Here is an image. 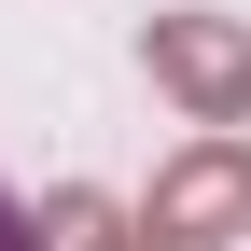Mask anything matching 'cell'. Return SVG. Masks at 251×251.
<instances>
[{"label": "cell", "instance_id": "obj_1", "mask_svg": "<svg viewBox=\"0 0 251 251\" xmlns=\"http://www.w3.org/2000/svg\"><path fill=\"white\" fill-rule=\"evenodd\" d=\"M153 84L196 126H251V28L237 14H153Z\"/></svg>", "mask_w": 251, "mask_h": 251}, {"label": "cell", "instance_id": "obj_2", "mask_svg": "<svg viewBox=\"0 0 251 251\" xmlns=\"http://www.w3.org/2000/svg\"><path fill=\"white\" fill-rule=\"evenodd\" d=\"M224 224H251V153L237 140H196L140 209V251H224Z\"/></svg>", "mask_w": 251, "mask_h": 251}, {"label": "cell", "instance_id": "obj_3", "mask_svg": "<svg viewBox=\"0 0 251 251\" xmlns=\"http://www.w3.org/2000/svg\"><path fill=\"white\" fill-rule=\"evenodd\" d=\"M28 251H126V209H112V196H84V181H70V196H56L42 224H28Z\"/></svg>", "mask_w": 251, "mask_h": 251}, {"label": "cell", "instance_id": "obj_4", "mask_svg": "<svg viewBox=\"0 0 251 251\" xmlns=\"http://www.w3.org/2000/svg\"><path fill=\"white\" fill-rule=\"evenodd\" d=\"M0 251H28V209H14V196H0Z\"/></svg>", "mask_w": 251, "mask_h": 251}]
</instances>
